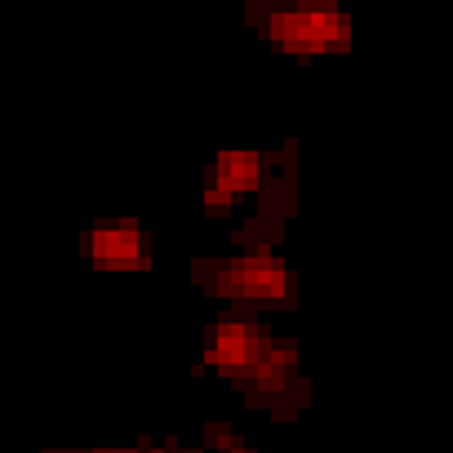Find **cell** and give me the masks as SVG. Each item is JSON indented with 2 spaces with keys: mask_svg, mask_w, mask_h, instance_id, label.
Here are the masks:
<instances>
[{
  "mask_svg": "<svg viewBox=\"0 0 453 453\" xmlns=\"http://www.w3.org/2000/svg\"><path fill=\"white\" fill-rule=\"evenodd\" d=\"M254 182H258V156L254 151H226L209 169V196H204V204L209 209L213 204H226V200H232V191H245Z\"/></svg>",
  "mask_w": 453,
  "mask_h": 453,
  "instance_id": "4",
  "label": "cell"
},
{
  "mask_svg": "<svg viewBox=\"0 0 453 453\" xmlns=\"http://www.w3.org/2000/svg\"><path fill=\"white\" fill-rule=\"evenodd\" d=\"M89 254L98 263H142V236L138 226H98L89 236Z\"/></svg>",
  "mask_w": 453,
  "mask_h": 453,
  "instance_id": "5",
  "label": "cell"
},
{
  "mask_svg": "<svg viewBox=\"0 0 453 453\" xmlns=\"http://www.w3.org/2000/svg\"><path fill=\"white\" fill-rule=\"evenodd\" d=\"M289 365H294V347H280V342H267L258 365L250 369L254 373V387L258 391H280L289 382Z\"/></svg>",
  "mask_w": 453,
  "mask_h": 453,
  "instance_id": "6",
  "label": "cell"
},
{
  "mask_svg": "<svg viewBox=\"0 0 453 453\" xmlns=\"http://www.w3.org/2000/svg\"><path fill=\"white\" fill-rule=\"evenodd\" d=\"M218 285L232 294H254V298H285L289 294V272L276 254H245L218 272Z\"/></svg>",
  "mask_w": 453,
  "mask_h": 453,
  "instance_id": "2",
  "label": "cell"
},
{
  "mask_svg": "<svg viewBox=\"0 0 453 453\" xmlns=\"http://www.w3.org/2000/svg\"><path fill=\"white\" fill-rule=\"evenodd\" d=\"M263 338L245 325V320H222L213 334H209V347H204V360L222 365V369H254L258 356H263Z\"/></svg>",
  "mask_w": 453,
  "mask_h": 453,
  "instance_id": "3",
  "label": "cell"
},
{
  "mask_svg": "<svg viewBox=\"0 0 453 453\" xmlns=\"http://www.w3.org/2000/svg\"><path fill=\"white\" fill-rule=\"evenodd\" d=\"M272 36L285 50H325V45H347V19L329 5H307V10H280L272 14Z\"/></svg>",
  "mask_w": 453,
  "mask_h": 453,
  "instance_id": "1",
  "label": "cell"
}]
</instances>
